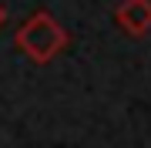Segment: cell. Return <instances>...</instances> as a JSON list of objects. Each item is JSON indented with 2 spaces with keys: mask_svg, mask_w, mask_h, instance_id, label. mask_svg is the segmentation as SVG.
<instances>
[{
  "mask_svg": "<svg viewBox=\"0 0 151 148\" xmlns=\"http://www.w3.org/2000/svg\"><path fill=\"white\" fill-rule=\"evenodd\" d=\"M14 44L20 47L30 61L47 64V61L67 44V34H64V27H60L50 14H34L30 20L20 24V30H17V37H14Z\"/></svg>",
  "mask_w": 151,
  "mask_h": 148,
  "instance_id": "1",
  "label": "cell"
},
{
  "mask_svg": "<svg viewBox=\"0 0 151 148\" xmlns=\"http://www.w3.org/2000/svg\"><path fill=\"white\" fill-rule=\"evenodd\" d=\"M118 24L134 37L148 34L151 30V0H124L118 7Z\"/></svg>",
  "mask_w": 151,
  "mask_h": 148,
  "instance_id": "2",
  "label": "cell"
},
{
  "mask_svg": "<svg viewBox=\"0 0 151 148\" xmlns=\"http://www.w3.org/2000/svg\"><path fill=\"white\" fill-rule=\"evenodd\" d=\"M7 24V10H4V4H0V27Z\"/></svg>",
  "mask_w": 151,
  "mask_h": 148,
  "instance_id": "3",
  "label": "cell"
}]
</instances>
